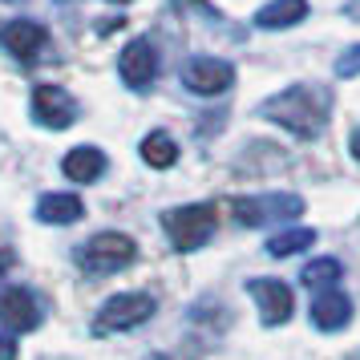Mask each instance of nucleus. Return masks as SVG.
Wrapping results in <instances>:
<instances>
[{
	"instance_id": "b1692460",
	"label": "nucleus",
	"mask_w": 360,
	"mask_h": 360,
	"mask_svg": "<svg viewBox=\"0 0 360 360\" xmlns=\"http://www.w3.org/2000/svg\"><path fill=\"white\" fill-rule=\"evenodd\" d=\"M114 4H130V0H114Z\"/></svg>"
},
{
	"instance_id": "5701e85b",
	"label": "nucleus",
	"mask_w": 360,
	"mask_h": 360,
	"mask_svg": "<svg viewBox=\"0 0 360 360\" xmlns=\"http://www.w3.org/2000/svg\"><path fill=\"white\" fill-rule=\"evenodd\" d=\"M344 13H348V17H356V20H360V0H352V4L344 8Z\"/></svg>"
},
{
	"instance_id": "6e6552de",
	"label": "nucleus",
	"mask_w": 360,
	"mask_h": 360,
	"mask_svg": "<svg viewBox=\"0 0 360 360\" xmlns=\"http://www.w3.org/2000/svg\"><path fill=\"white\" fill-rule=\"evenodd\" d=\"M247 292H251V300L259 304V316H263V324L267 328H279V324L292 320L295 295H292V288H288L283 279H251Z\"/></svg>"
},
{
	"instance_id": "0eeeda50",
	"label": "nucleus",
	"mask_w": 360,
	"mask_h": 360,
	"mask_svg": "<svg viewBox=\"0 0 360 360\" xmlns=\"http://www.w3.org/2000/svg\"><path fill=\"white\" fill-rule=\"evenodd\" d=\"M33 117L45 130H69L77 122V101L61 85H37L33 89Z\"/></svg>"
},
{
	"instance_id": "4468645a",
	"label": "nucleus",
	"mask_w": 360,
	"mask_h": 360,
	"mask_svg": "<svg viewBox=\"0 0 360 360\" xmlns=\"http://www.w3.org/2000/svg\"><path fill=\"white\" fill-rule=\"evenodd\" d=\"M308 17V0H267L259 13H255V29L279 33V29H292Z\"/></svg>"
},
{
	"instance_id": "39448f33",
	"label": "nucleus",
	"mask_w": 360,
	"mask_h": 360,
	"mask_svg": "<svg viewBox=\"0 0 360 360\" xmlns=\"http://www.w3.org/2000/svg\"><path fill=\"white\" fill-rule=\"evenodd\" d=\"M154 311H158V300L150 292H122V295H110L101 304L98 328L101 332H130V328L146 324Z\"/></svg>"
},
{
	"instance_id": "9d476101",
	"label": "nucleus",
	"mask_w": 360,
	"mask_h": 360,
	"mask_svg": "<svg viewBox=\"0 0 360 360\" xmlns=\"http://www.w3.org/2000/svg\"><path fill=\"white\" fill-rule=\"evenodd\" d=\"M117 69H122V82L130 85V89H150V82L158 77V53H154V45H150L146 37H138V41L126 45Z\"/></svg>"
},
{
	"instance_id": "4be33fe9",
	"label": "nucleus",
	"mask_w": 360,
	"mask_h": 360,
	"mask_svg": "<svg viewBox=\"0 0 360 360\" xmlns=\"http://www.w3.org/2000/svg\"><path fill=\"white\" fill-rule=\"evenodd\" d=\"M348 150H352V158H360V130L352 134V142H348Z\"/></svg>"
},
{
	"instance_id": "f257e3e1",
	"label": "nucleus",
	"mask_w": 360,
	"mask_h": 360,
	"mask_svg": "<svg viewBox=\"0 0 360 360\" xmlns=\"http://www.w3.org/2000/svg\"><path fill=\"white\" fill-rule=\"evenodd\" d=\"M328 114H332V98L324 89H311V85H292V89H283L259 105V117L283 126L295 138H320L328 126Z\"/></svg>"
},
{
	"instance_id": "f03ea898",
	"label": "nucleus",
	"mask_w": 360,
	"mask_h": 360,
	"mask_svg": "<svg viewBox=\"0 0 360 360\" xmlns=\"http://www.w3.org/2000/svg\"><path fill=\"white\" fill-rule=\"evenodd\" d=\"M214 227H219V211L211 202H186L162 214V231L174 251H198L202 243H211Z\"/></svg>"
},
{
	"instance_id": "f3484780",
	"label": "nucleus",
	"mask_w": 360,
	"mask_h": 360,
	"mask_svg": "<svg viewBox=\"0 0 360 360\" xmlns=\"http://www.w3.org/2000/svg\"><path fill=\"white\" fill-rule=\"evenodd\" d=\"M311 243H316V231L311 227H288V231H279V235L267 239V255H271V259H288V255L308 251Z\"/></svg>"
},
{
	"instance_id": "ddd939ff",
	"label": "nucleus",
	"mask_w": 360,
	"mask_h": 360,
	"mask_svg": "<svg viewBox=\"0 0 360 360\" xmlns=\"http://www.w3.org/2000/svg\"><path fill=\"white\" fill-rule=\"evenodd\" d=\"M82 214H85L82 198L69 195V191L41 195V202H37V219H41V223H49V227H69V223H77Z\"/></svg>"
},
{
	"instance_id": "2eb2a0df",
	"label": "nucleus",
	"mask_w": 360,
	"mask_h": 360,
	"mask_svg": "<svg viewBox=\"0 0 360 360\" xmlns=\"http://www.w3.org/2000/svg\"><path fill=\"white\" fill-rule=\"evenodd\" d=\"M61 170H65V179L73 182H94L105 174V154L98 146H73L61 158Z\"/></svg>"
},
{
	"instance_id": "9b49d317",
	"label": "nucleus",
	"mask_w": 360,
	"mask_h": 360,
	"mask_svg": "<svg viewBox=\"0 0 360 360\" xmlns=\"http://www.w3.org/2000/svg\"><path fill=\"white\" fill-rule=\"evenodd\" d=\"M45 25H37V20H8V25H0V45L13 53L17 61H37V53L45 49Z\"/></svg>"
},
{
	"instance_id": "dca6fc26",
	"label": "nucleus",
	"mask_w": 360,
	"mask_h": 360,
	"mask_svg": "<svg viewBox=\"0 0 360 360\" xmlns=\"http://www.w3.org/2000/svg\"><path fill=\"white\" fill-rule=\"evenodd\" d=\"M138 150H142V162L154 166V170H170V166L179 162V142H174V138H170L166 130L146 134Z\"/></svg>"
},
{
	"instance_id": "393cba45",
	"label": "nucleus",
	"mask_w": 360,
	"mask_h": 360,
	"mask_svg": "<svg viewBox=\"0 0 360 360\" xmlns=\"http://www.w3.org/2000/svg\"><path fill=\"white\" fill-rule=\"evenodd\" d=\"M8 4H17V0H8Z\"/></svg>"
},
{
	"instance_id": "412c9836",
	"label": "nucleus",
	"mask_w": 360,
	"mask_h": 360,
	"mask_svg": "<svg viewBox=\"0 0 360 360\" xmlns=\"http://www.w3.org/2000/svg\"><path fill=\"white\" fill-rule=\"evenodd\" d=\"M8 267H13V255H8V251H0V276H4Z\"/></svg>"
},
{
	"instance_id": "a211bd4d",
	"label": "nucleus",
	"mask_w": 360,
	"mask_h": 360,
	"mask_svg": "<svg viewBox=\"0 0 360 360\" xmlns=\"http://www.w3.org/2000/svg\"><path fill=\"white\" fill-rule=\"evenodd\" d=\"M344 276L340 259H328V255H320V259L304 263V271H300V283L304 288H311V292H324V288H336Z\"/></svg>"
},
{
	"instance_id": "f8f14e48",
	"label": "nucleus",
	"mask_w": 360,
	"mask_h": 360,
	"mask_svg": "<svg viewBox=\"0 0 360 360\" xmlns=\"http://www.w3.org/2000/svg\"><path fill=\"white\" fill-rule=\"evenodd\" d=\"M348 320H352V300H348V292H340V288L316 292V300H311V324L320 328V332H340Z\"/></svg>"
},
{
	"instance_id": "7ed1b4c3",
	"label": "nucleus",
	"mask_w": 360,
	"mask_h": 360,
	"mask_svg": "<svg viewBox=\"0 0 360 360\" xmlns=\"http://www.w3.org/2000/svg\"><path fill=\"white\" fill-rule=\"evenodd\" d=\"M134 255H138V243L130 235H122V231H101L89 243L77 247V263L85 271H94V276H114L122 267H130Z\"/></svg>"
},
{
	"instance_id": "6ab92c4d",
	"label": "nucleus",
	"mask_w": 360,
	"mask_h": 360,
	"mask_svg": "<svg viewBox=\"0 0 360 360\" xmlns=\"http://www.w3.org/2000/svg\"><path fill=\"white\" fill-rule=\"evenodd\" d=\"M356 73H360V45H352V49L336 61V77H356Z\"/></svg>"
},
{
	"instance_id": "423d86ee",
	"label": "nucleus",
	"mask_w": 360,
	"mask_h": 360,
	"mask_svg": "<svg viewBox=\"0 0 360 360\" xmlns=\"http://www.w3.org/2000/svg\"><path fill=\"white\" fill-rule=\"evenodd\" d=\"M231 82H235V69L219 57H191L182 65V85L198 98H219L223 89H231Z\"/></svg>"
},
{
	"instance_id": "1a4fd4ad",
	"label": "nucleus",
	"mask_w": 360,
	"mask_h": 360,
	"mask_svg": "<svg viewBox=\"0 0 360 360\" xmlns=\"http://www.w3.org/2000/svg\"><path fill=\"white\" fill-rule=\"evenodd\" d=\"M41 324V304L29 288H0V328L4 332H33Z\"/></svg>"
},
{
	"instance_id": "20e7f679",
	"label": "nucleus",
	"mask_w": 360,
	"mask_h": 360,
	"mask_svg": "<svg viewBox=\"0 0 360 360\" xmlns=\"http://www.w3.org/2000/svg\"><path fill=\"white\" fill-rule=\"evenodd\" d=\"M300 211H304V198H295V195H251V198H235V202H231V214H235L243 227L292 223Z\"/></svg>"
},
{
	"instance_id": "aec40b11",
	"label": "nucleus",
	"mask_w": 360,
	"mask_h": 360,
	"mask_svg": "<svg viewBox=\"0 0 360 360\" xmlns=\"http://www.w3.org/2000/svg\"><path fill=\"white\" fill-rule=\"evenodd\" d=\"M0 360H17V340H13V332H4V328H0Z\"/></svg>"
}]
</instances>
